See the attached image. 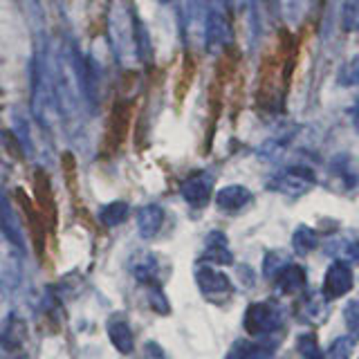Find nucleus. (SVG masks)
<instances>
[{"label": "nucleus", "instance_id": "1", "mask_svg": "<svg viewBox=\"0 0 359 359\" xmlns=\"http://www.w3.org/2000/svg\"><path fill=\"white\" fill-rule=\"evenodd\" d=\"M243 325L252 337H267V334H274L280 325H283V314H280V310L269 301L252 303L245 312Z\"/></svg>", "mask_w": 359, "mask_h": 359}, {"label": "nucleus", "instance_id": "2", "mask_svg": "<svg viewBox=\"0 0 359 359\" xmlns=\"http://www.w3.org/2000/svg\"><path fill=\"white\" fill-rule=\"evenodd\" d=\"M133 101L126 99H117L110 108L108 115V126H106V137H104V149L106 153H115L119 146L126 142L128 130H130V121H133Z\"/></svg>", "mask_w": 359, "mask_h": 359}, {"label": "nucleus", "instance_id": "3", "mask_svg": "<svg viewBox=\"0 0 359 359\" xmlns=\"http://www.w3.org/2000/svg\"><path fill=\"white\" fill-rule=\"evenodd\" d=\"M196 280H198V287L200 292L205 294L209 301H224L231 292H233V285L231 280L224 276L222 272H218L216 267L207 265L202 261L198 267H196Z\"/></svg>", "mask_w": 359, "mask_h": 359}, {"label": "nucleus", "instance_id": "4", "mask_svg": "<svg viewBox=\"0 0 359 359\" xmlns=\"http://www.w3.org/2000/svg\"><path fill=\"white\" fill-rule=\"evenodd\" d=\"M353 269L348 263L344 261H334L330 267H328V272H325L323 276V285H321V294L323 299H328V301H334V299H339L344 294H348V292L353 290Z\"/></svg>", "mask_w": 359, "mask_h": 359}, {"label": "nucleus", "instance_id": "5", "mask_svg": "<svg viewBox=\"0 0 359 359\" xmlns=\"http://www.w3.org/2000/svg\"><path fill=\"white\" fill-rule=\"evenodd\" d=\"M314 184H317V177H314V173L306 166H292L272 182L276 191L287 196H303V194H308Z\"/></svg>", "mask_w": 359, "mask_h": 359}, {"label": "nucleus", "instance_id": "6", "mask_svg": "<svg viewBox=\"0 0 359 359\" xmlns=\"http://www.w3.org/2000/svg\"><path fill=\"white\" fill-rule=\"evenodd\" d=\"M306 283H308V274L306 269L297 263H290L287 267H283L280 272L276 274V287L280 294H299V292L306 290Z\"/></svg>", "mask_w": 359, "mask_h": 359}, {"label": "nucleus", "instance_id": "7", "mask_svg": "<svg viewBox=\"0 0 359 359\" xmlns=\"http://www.w3.org/2000/svg\"><path fill=\"white\" fill-rule=\"evenodd\" d=\"M328 299H323V294H310L303 297L299 303V319L319 325L328 319Z\"/></svg>", "mask_w": 359, "mask_h": 359}, {"label": "nucleus", "instance_id": "8", "mask_svg": "<svg viewBox=\"0 0 359 359\" xmlns=\"http://www.w3.org/2000/svg\"><path fill=\"white\" fill-rule=\"evenodd\" d=\"M108 337H110L112 346H115L121 355H130L135 351L133 330L123 319H110L108 321Z\"/></svg>", "mask_w": 359, "mask_h": 359}, {"label": "nucleus", "instance_id": "9", "mask_svg": "<svg viewBox=\"0 0 359 359\" xmlns=\"http://www.w3.org/2000/svg\"><path fill=\"white\" fill-rule=\"evenodd\" d=\"M202 261L216 263V265H231L233 263V254L229 252V243L220 231H213L207 238V250Z\"/></svg>", "mask_w": 359, "mask_h": 359}, {"label": "nucleus", "instance_id": "10", "mask_svg": "<svg viewBox=\"0 0 359 359\" xmlns=\"http://www.w3.org/2000/svg\"><path fill=\"white\" fill-rule=\"evenodd\" d=\"M216 200L222 211H241L252 200V194L243 187H227L220 191Z\"/></svg>", "mask_w": 359, "mask_h": 359}, {"label": "nucleus", "instance_id": "11", "mask_svg": "<svg viewBox=\"0 0 359 359\" xmlns=\"http://www.w3.org/2000/svg\"><path fill=\"white\" fill-rule=\"evenodd\" d=\"M292 247H294V252L299 256H308L310 252H314L319 247V233L314 231L312 227H299L292 236Z\"/></svg>", "mask_w": 359, "mask_h": 359}, {"label": "nucleus", "instance_id": "12", "mask_svg": "<svg viewBox=\"0 0 359 359\" xmlns=\"http://www.w3.org/2000/svg\"><path fill=\"white\" fill-rule=\"evenodd\" d=\"M194 74H196V61H194V56L187 54L184 63H182V70H180V79L175 83V99L177 101H184L187 93L191 90V83H194Z\"/></svg>", "mask_w": 359, "mask_h": 359}, {"label": "nucleus", "instance_id": "13", "mask_svg": "<svg viewBox=\"0 0 359 359\" xmlns=\"http://www.w3.org/2000/svg\"><path fill=\"white\" fill-rule=\"evenodd\" d=\"M160 224H162V211L157 207H149L140 213V233L144 238H153L160 231Z\"/></svg>", "mask_w": 359, "mask_h": 359}, {"label": "nucleus", "instance_id": "14", "mask_svg": "<svg viewBox=\"0 0 359 359\" xmlns=\"http://www.w3.org/2000/svg\"><path fill=\"white\" fill-rule=\"evenodd\" d=\"M133 274L140 283H155L157 280V261L155 256H142L137 263L133 265Z\"/></svg>", "mask_w": 359, "mask_h": 359}, {"label": "nucleus", "instance_id": "15", "mask_svg": "<svg viewBox=\"0 0 359 359\" xmlns=\"http://www.w3.org/2000/svg\"><path fill=\"white\" fill-rule=\"evenodd\" d=\"M297 348L303 359H323V351L314 332H303L297 339Z\"/></svg>", "mask_w": 359, "mask_h": 359}, {"label": "nucleus", "instance_id": "16", "mask_svg": "<svg viewBox=\"0 0 359 359\" xmlns=\"http://www.w3.org/2000/svg\"><path fill=\"white\" fill-rule=\"evenodd\" d=\"M339 20L344 32H359V0H344Z\"/></svg>", "mask_w": 359, "mask_h": 359}, {"label": "nucleus", "instance_id": "17", "mask_svg": "<svg viewBox=\"0 0 359 359\" xmlns=\"http://www.w3.org/2000/svg\"><path fill=\"white\" fill-rule=\"evenodd\" d=\"M184 196L194 207H205L209 200V182L205 180H194L184 187Z\"/></svg>", "mask_w": 359, "mask_h": 359}, {"label": "nucleus", "instance_id": "18", "mask_svg": "<svg viewBox=\"0 0 359 359\" xmlns=\"http://www.w3.org/2000/svg\"><path fill=\"white\" fill-rule=\"evenodd\" d=\"M337 83L344 86V88L359 86V54H355L353 59H348V61L341 65L339 76H337Z\"/></svg>", "mask_w": 359, "mask_h": 359}, {"label": "nucleus", "instance_id": "19", "mask_svg": "<svg viewBox=\"0 0 359 359\" xmlns=\"http://www.w3.org/2000/svg\"><path fill=\"white\" fill-rule=\"evenodd\" d=\"M290 265V256L285 252H269L263 261V276L265 278H276V274L283 267Z\"/></svg>", "mask_w": 359, "mask_h": 359}, {"label": "nucleus", "instance_id": "20", "mask_svg": "<svg viewBox=\"0 0 359 359\" xmlns=\"http://www.w3.org/2000/svg\"><path fill=\"white\" fill-rule=\"evenodd\" d=\"M353 351H355V337L344 334V337H337V339L330 344L328 357L330 359H348Z\"/></svg>", "mask_w": 359, "mask_h": 359}, {"label": "nucleus", "instance_id": "21", "mask_svg": "<svg viewBox=\"0 0 359 359\" xmlns=\"http://www.w3.org/2000/svg\"><path fill=\"white\" fill-rule=\"evenodd\" d=\"M344 319H346V325L348 330L353 334H359V301H351L344 310Z\"/></svg>", "mask_w": 359, "mask_h": 359}, {"label": "nucleus", "instance_id": "22", "mask_svg": "<svg viewBox=\"0 0 359 359\" xmlns=\"http://www.w3.org/2000/svg\"><path fill=\"white\" fill-rule=\"evenodd\" d=\"M123 216H126V207H123V205H112V207L104 209V213H101V222L108 224V227H115L119 220H123Z\"/></svg>", "mask_w": 359, "mask_h": 359}, {"label": "nucleus", "instance_id": "23", "mask_svg": "<svg viewBox=\"0 0 359 359\" xmlns=\"http://www.w3.org/2000/svg\"><path fill=\"white\" fill-rule=\"evenodd\" d=\"M149 299H151V308L155 310V312H160V314H168V301H166V297H164V292L160 290V287H153L151 290V294H149Z\"/></svg>", "mask_w": 359, "mask_h": 359}, {"label": "nucleus", "instance_id": "24", "mask_svg": "<svg viewBox=\"0 0 359 359\" xmlns=\"http://www.w3.org/2000/svg\"><path fill=\"white\" fill-rule=\"evenodd\" d=\"M285 7H290V18L299 22L308 11V0H285Z\"/></svg>", "mask_w": 359, "mask_h": 359}, {"label": "nucleus", "instance_id": "25", "mask_svg": "<svg viewBox=\"0 0 359 359\" xmlns=\"http://www.w3.org/2000/svg\"><path fill=\"white\" fill-rule=\"evenodd\" d=\"M224 359H252V353H250V344L247 341H236L231 346V351L227 353Z\"/></svg>", "mask_w": 359, "mask_h": 359}, {"label": "nucleus", "instance_id": "26", "mask_svg": "<svg viewBox=\"0 0 359 359\" xmlns=\"http://www.w3.org/2000/svg\"><path fill=\"white\" fill-rule=\"evenodd\" d=\"M351 121H353V126H355V130L359 133V99H355V104L351 106Z\"/></svg>", "mask_w": 359, "mask_h": 359}, {"label": "nucleus", "instance_id": "27", "mask_svg": "<svg viewBox=\"0 0 359 359\" xmlns=\"http://www.w3.org/2000/svg\"><path fill=\"white\" fill-rule=\"evenodd\" d=\"M351 256L355 258V261H359V241L353 245V250H351Z\"/></svg>", "mask_w": 359, "mask_h": 359}]
</instances>
